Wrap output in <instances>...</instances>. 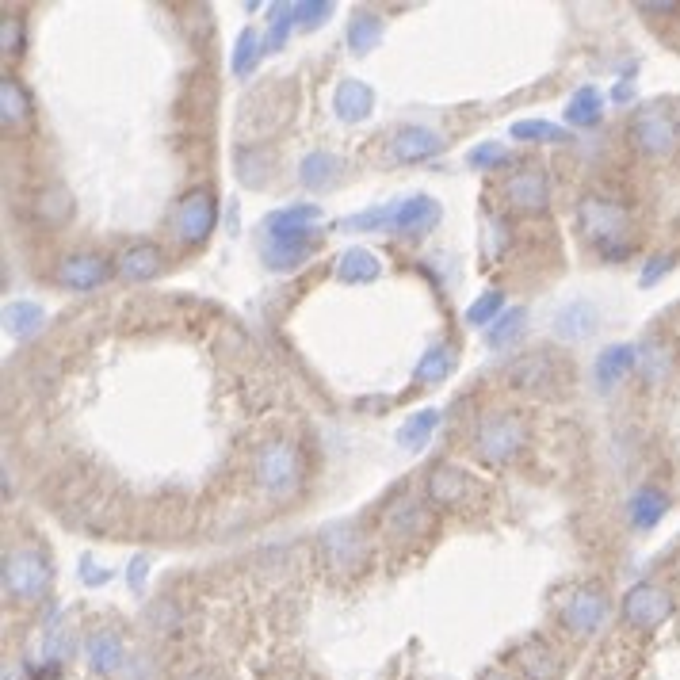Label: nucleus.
Instances as JSON below:
<instances>
[{"label": "nucleus", "instance_id": "8fccbe9b", "mask_svg": "<svg viewBox=\"0 0 680 680\" xmlns=\"http://www.w3.org/2000/svg\"><path fill=\"white\" fill-rule=\"evenodd\" d=\"M638 12H646V16H680V4H638Z\"/></svg>", "mask_w": 680, "mask_h": 680}, {"label": "nucleus", "instance_id": "f8f14e48", "mask_svg": "<svg viewBox=\"0 0 680 680\" xmlns=\"http://www.w3.org/2000/svg\"><path fill=\"white\" fill-rule=\"evenodd\" d=\"M428 524H432V512L421 497H413V493H402V497H394L390 505H386V516H383V528L390 539H398V543H413V539H421L428 532Z\"/></svg>", "mask_w": 680, "mask_h": 680}, {"label": "nucleus", "instance_id": "f3484780", "mask_svg": "<svg viewBox=\"0 0 680 680\" xmlns=\"http://www.w3.org/2000/svg\"><path fill=\"white\" fill-rule=\"evenodd\" d=\"M321 207L318 203H291V207H279L264 218V230L268 237H321L318 234Z\"/></svg>", "mask_w": 680, "mask_h": 680}, {"label": "nucleus", "instance_id": "473e14b6", "mask_svg": "<svg viewBox=\"0 0 680 680\" xmlns=\"http://www.w3.org/2000/svg\"><path fill=\"white\" fill-rule=\"evenodd\" d=\"M455 363H459V356H455V348L451 344H432V348H425V356L417 360V367H413V379L417 383H444L447 375L455 371Z\"/></svg>", "mask_w": 680, "mask_h": 680}, {"label": "nucleus", "instance_id": "09e8293b", "mask_svg": "<svg viewBox=\"0 0 680 680\" xmlns=\"http://www.w3.org/2000/svg\"><path fill=\"white\" fill-rule=\"evenodd\" d=\"M146 570H149V562H146V558H134V562H130L127 581H130V589H134V593L142 589V581H146Z\"/></svg>", "mask_w": 680, "mask_h": 680}, {"label": "nucleus", "instance_id": "6e6552de", "mask_svg": "<svg viewBox=\"0 0 680 680\" xmlns=\"http://www.w3.org/2000/svg\"><path fill=\"white\" fill-rule=\"evenodd\" d=\"M608 612H612V600L600 585H577L562 604V623L574 638H593L604 627Z\"/></svg>", "mask_w": 680, "mask_h": 680}, {"label": "nucleus", "instance_id": "2eb2a0df", "mask_svg": "<svg viewBox=\"0 0 680 680\" xmlns=\"http://www.w3.org/2000/svg\"><path fill=\"white\" fill-rule=\"evenodd\" d=\"M165 264H169V256L161 245H153V241H138V245H127L119 260H115V272L127 279V283H149V279H157L165 272Z\"/></svg>", "mask_w": 680, "mask_h": 680}, {"label": "nucleus", "instance_id": "aec40b11", "mask_svg": "<svg viewBox=\"0 0 680 680\" xmlns=\"http://www.w3.org/2000/svg\"><path fill=\"white\" fill-rule=\"evenodd\" d=\"M440 149H444V138L428 127H402L394 130V138H390V157L402 161V165L428 161V157H436Z\"/></svg>", "mask_w": 680, "mask_h": 680}, {"label": "nucleus", "instance_id": "9b49d317", "mask_svg": "<svg viewBox=\"0 0 680 680\" xmlns=\"http://www.w3.org/2000/svg\"><path fill=\"white\" fill-rule=\"evenodd\" d=\"M107 276H111V260L100 253H69L58 260V268H54V279H58V287L65 291H96V287H104Z\"/></svg>", "mask_w": 680, "mask_h": 680}, {"label": "nucleus", "instance_id": "5701e85b", "mask_svg": "<svg viewBox=\"0 0 680 680\" xmlns=\"http://www.w3.org/2000/svg\"><path fill=\"white\" fill-rule=\"evenodd\" d=\"M635 363H638V348H631V344H608L593 363L596 386H600V390H616V386L635 371Z\"/></svg>", "mask_w": 680, "mask_h": 680}, {"label": "nucleus", "instance_id": "3c124183", "mask_svg": "<svg viewBox=\"0 0 680 680\" xmlns=\"http://www.w3.org/2000/svg\"><path fill=\"white\" fill-rule=\"evenodd\" d=\"M631 96H635V85H627V81H619L616 92H612V100H616V104H627Z\"/></svg>", "mask_w": 680, "mask_h": 680}, {"label": "nucleus", "instance_id": "a18cd8bd", "mask_svg": "<svg viewBox=\"0 0 680 680\" xmlns=\"http://www.w3.org/2000/svg\"><path fill=\"white\" fill-rule=\"evenodd\" d=\"M329 12H333V4H329V0H298L295 4V16H298L302 27H318Z\"/></svg>", "mask_w": 680, "mask_h": 680}, {"label": "nucleus", "instance_id": "6ab92c4d", "mask_svg": "<svg viewBox=\"0 0 680 680\" xmlns=\"http://www.w3.org/2000/svg\"><path fill=\"white\" fill-rule=\"evenodd\" d=\"M425 497L440 509H459L470 497V474L459 467H432L425 482Z\"/></svg>", "mask_w": 680, "mask_h": 680}, {"label": "nucleus", "instance_id": "c9c22d12", "mask_svg": "<svg viewBox=\"0 0 680 680\" xmlns=\"http://www.w3.org/2000/svg\"><path fill=\"white\" fill-rule=\"evenodd\" d=\"M35 214H39L43 226H65L73 218V195H69V188H62V184L43 188V192L35 195Z\"/></svg>", "mask_w": 680, "mask_h": 680}, {"label": "nucleus", "instance_id": "4468645a", "mask_svg": "<svg viewBox=\"0 0 680 680\" xmlns=\"http://www.w3.org/2000/svg\"><path fill=\"white\" fill-rule=\"evenodd\" d=\"M440 203L432 195H409L394 203V234L402 237H425L440 226Z\"/></svg>", "mask_w": 680, "mask_h": 680}, {"label": "nucleus", "instance_id": "bb28decb", "mask_svg": "<svg viewBox=\"0 0 680 680\" xmlns=\"http://www.w3.org/2000/svg\"><path fill=\"white\" fill-rule=\"evenodd\" d=\"M669 512V497L654 486H642L631 493V501H627V516H631V524H635L638 532H650V528H658L661 516Z\"/></svg>", "mask_w": 680, "mask_h": 680}, {"label": "nucleus", "instance_id": "603ef678", "mask_svg": "<svg viewBox=\"0 0 680 680\" xmlns=\"http://www.w3.org/2000/svg\"><path fill=\"white\" fill-rule=\"evenodd\" d=\"M482 680H512V677H509V673H501V669H489V673H486Z\"/></svg>", "mask_w": 680, "mask_h": 680}, {"label": "nucleus", "instance_id": "49530a36", "mask_svg": "<svg viewBox=\"0 0 680 680\" xmlns=\"http://www.w3.org/2000/svg\"><path fill=\"white\" fill-rule=\"evenodd\" d=\"M669 272H673V256L669 253L650 256V260H646V268H642V276H638V283H642V287H654V283H661Z\"/></svg>", "mask_w": 680, "mask_h": 680}, {"label": "nucleus", "instance_id": "7ed1b4c3", "mask_svg": "<svg viewBox=\"0 0 680 680\" xmlns=\"http://www.w3.org/2000/svg\"><path fill=\"white\" fill-rule=\"evenodd\" d=\"M54 570L43 551L35 547H12L4 554V596L12 604H39L50 593Z\"/></svg>", "mask_w": 680, "mask_h": 680}, {"label": "nucleus", "instance_id": "37998d69", "mask_svg": "<svg viewBox=\"0 0 680 680\" xmlns=\"http://www.w3.org/2000/svg\"><path fill=\"white\" fill-rule=\"evenodd\" d=\"M470 169L478 172H489V169H501L505 161H509V149L501 146V142H478V146L467 153Z\"/></svg>", "mask_w": 680, "mask_h": 680}, {"label": "nucleus", "instance_id": "c03bdc74", "mask_svg": "<svg viewBox=\"0 0 680 680\" xmlns=\"http://www.w3.org/2000/svg\"><path fill=\"white\" fill-rule=\"evenodd\" d=\"M20 50H23V20L4 16V20H0V54H4V58H16Z\"/></svg>", "mask_w": 680, "mask_h": 680}, {"label": "nucleus", "instance_id": "ea45409f", "mask_svg": "<svg viewBox=\"0 0 680 680\" xmlns=\"http://www.w3.org/2000/svg\"><path fill=\"white\" fill-rule=\"evenodd\" d=\"M340 230H394V203L348 214V218H340Z\"/></svg>", "mask_w": 680, "mask_h": 680}, {"label": "nucleus", "instance_id": "f257e3e1", "mask_svg": "<svg viewBox=\"0 0 680 680\" xmlns=\"http://www.w3.org/2000/svg\"><path fill=\"white\" fill-rule=\"evenodd\" d=\"M577 234L585 237L604 260H627L635 253L631 211L616 199H604V195H585L577 203Z\"/></svg>", "mask_w": 680, "mask_h": 680}, {"label": "nucleus", "instance_id": "393cba45", "mask_svg": "<svg viewBox=\"0 0 680 680\" xmlns=\"http://www.w3.org/2000/svg\"><path fill=\"white\" fill-rule=\"evenodd\" d=\"M379 272H383L379 256L371 253V249H363V245H352V249H344V253L337 256V279L340 283L363 287V283H375Z\"/></svg>", "mask_w": 680, "mask_h": 680}, {"label": "nucleus", "instance_id": "1a4fd4ad", "mask_svg": "<svg viewBox=\"0 0 680 680\" xmlns=\"http://www.w3.org/2000/svg\"><path fill=\"white\" fill-rule=\"evenodd\" d=\"M321 554L337 574H356L367 562V539L352 520H337L321 532Z\"/></svg>", "mask_w": 680, "mask_h": 680}, {"label": "nucleus", "instance_id": "f03ea898", "mask_svg": "<svg viewBox=\"0 0 680 680\" xmlns=\"http://www.w3.org/2000/svg\"><path fill=\"white\" fill-rule=\"evenodd\" d=\"M528 440H532L528 421L512 409H501V413L482 417V425L474 432V455L486 459V463H512V459L524 455Z\"/></svg>", "mask_w": 680, "mask_h": 680}, {"label": "nucleus", "instance_id": "cd10ccee", "mask_svg": "<svg viewBox=\"0 0 680 680\" xmlns=\"http://www.w3.org/2000/svg\"><path fill=\"white\" fill-rule=\"evenodd\" d=\"M562 119H566V127H596L600 119H604V92L593 85H581L570 96V104L562 111Z\"/></svg>", "mask_w": 680, "mask_h": 680}, {"label": "nucleus", "instance_id": "a19ab883", "mask_svg": "<svg viewBox=\"0 0 680 680\" xmlns=\"http://www.w3.org/2000/svg\"><path fill=\"white\" fill-rule=\"evenodd\" d=\"M516 142H566V130L547 123V119H520L509 130Z\"/></svg>", "mask_w": 680, "mask_h": 680}, {"label": "nucleus", "instance_id": "4be33fe9", "mask_svg": "<svg viewBox=\"0 0 680 680\" xmlns=\"http://www.w3.org/2000/svg\"><path fill=\"white\" fill-rule=\"evenodd\" d=\"M234 169L245 188H264L276 172V153L264 149L260 142H245V146L234 149Z\"/></svg>", "mask_w": 680, "mask_h": 680}, {"label": "nucleus", "instance_id": "ddd939ff", "mask_svg": "<svg viewBox=\"0 0 680 680\" xmlns=\"http://www.w3.org/2000/svg\"><path fill=\"white\" fill-rule=\"evenodd\" d=\"M321 237H264L260 256H264V268L268 272H298L310 256L318 253Z\"/></svg>", "mask_w": 680, "mask_h": 680}, {"label": "nucleus", "instance_id": "c85d7f7f", "mask_svg": "<svg viewBox=\"0 0 680 680\" xmlns=\"http://www.w3.org/2000/svg\"><path fill=\"white\" fill-rule=\"evenodd\" d=\"M46 325V310L39 302H31V298H16V302H8L4 306V329L12 333V337H35L39 329Z\"/></svg>", "mask_w": 680, "mask_h": 680}, {"label": "nucleus", "instance_id": "39448f33", "mask_svg": "<svg viewBox=\"0 0 680 680\" xmlns=\"http://www.w3.org/2000/svg\"><path fill=\"white\" fill-rule=\"evenodd\" d=\"M677 612V600L669 596V589H661L654 581H638L631 585L623 600H619V616L623 623L631 627V631H642V635H650V631H658L661 623H669Z\"/></svg>", "mask_w": 680, "mask_h": 680}, {"label": "nucleus", "instance_id": "7c9ffc66", "mask_svg": "<svg viewBox=\"0 0 680 680\" xmlns=\"http://www.w3.org/2000/svg\"><path fill=\"white\" fill-rule=\"evenodd\" d=\"M524 333H528V310H524V306H509V310L486 329V344L497 348V352H505L512 344H520Z\"/></svg>", "mask_w": 680, "mask_h": 680}, {"label": "nucleus", "instance_id": "72a5a7b5", "mask_svg": "<svg viewBox=\"0 0 680 680\" xmlns=\"http://www.w3.org/2000/svg\"><path fill=\"white\" fill-rule=\"evenodd\" d=\"M337 172H340V157L333 153H325V149H314V153H306L302 157V165H298V180L306 184V188H329V184H337Z\"/></svg>", "mask_w": 680, "mask_h": 680}, {"label": "nucleus", "instance_id": "de8ad7c7", "mask_svg": "<svg viewBox=\"0 0 680 680\" xmlns=\"http://www.w3.org/2000/svg\"><path fill=\"white\" fill-rule=\"evenodd\" d=\"M107 577H111V574H107V570H100L92 558H81V581H85V585H92V589H96V585H104Z\"/></svg>", "mask_w": 680, "mask_h": 680}, {"label": "nucleus", "instance_id": "9d476101", "mask_svg": "<svg viewBox=\"0 0 680 680\" xmlns=\"http://www.w3.org/2000/svg\"><path fill=\"white\" fill-rule=\"evenodd\" d=\"M505 203H509L512 211H524V214H539L547 211V203H551V176L543 165H524L520 172H512L509 180H505Z\"/></svg>", "mask_w": 680, "mask_h": 680}, {"label": "nucleus", "instance_id": "f704fd0d", "mask_svg": "<svg viewBox=\"0 0 680 680\" xmlns=\"http://www.w3.org/2000/svg\"><path fill=\"white\" fill-rule=\"evenodd\" d=\"M436 425H440V413H436V409H417V413L398 428V447H402V451H413V455L425 451Z\"/></svg>", "mask_w": 680, "mask_h": 680}, {"label": "nucleus", "instance_id": "a878e982", "mask_svg": "<svg viewBox=\"0 0 680 680\" xmlns=\"http://www.w3.org/2000/svg\"><path fill=\"white\" fill-rule=\"evenodd\" d=\"M635 371L646 386H661L669 375H673V348H669L665 340H646V344H638Z\"/></svg>", "mask_w": 680, "mask_h": 680}, {"label": "nucleus", "instance_id": "4c0bfd02", "mask_svg": "<svg viewBox=\"0 0 680 680\" xmlns=\"http://www.w3.org/2000/svg\"><path fill=\"white\" fill-rule=\"evenodd\" d=\"M260 54H264V39L256 35L253 27H245L241 35H237L234 43V58H230V69H234V77H253L256 62H260Z\"/></svg>", "mask_w": 680, "mask_h": 680}, {"label": "nucleus", "instance_id": "412c9836", "mask_svg": "<svg viewBox=\"0 0 680 680\" xmlns=\"http://www.w3.org/2000/svg\"><path fill=\"white\" fill-rule=\"evenodd\" d=\"M333 111H337L340 123H363L371 119L375 111V88L367 81H356V77H344L333 92Z\"/></svg>", "mask_w": 680, "mask_h": 680}, {"label": "nucleus", "instance_id": "2f4dec72", "mask_svg": "<svg viewBox=\"0 0 680 680\" xmlns=\"http://www.w3.org/2000/svg\"><path fill=\"white\" fill-rule=\"evenodd\" d=\"M27 115H31V96H27V88H23L12 73H4V77H0V123L12 130V127H20Z\"/></svg>", "mask_w": 680, "mask_h": 680}, {"label": "nucleus", "instance_id": "79ce46f5", "mask_svg": "<svg viewBox=\"0 0 680 680\" xmlns=\"http://www.w3.org/2000/svg\"><path fill=\"white\" fill-rule=\"evenodd\" d=\"M551 356L543 352V356H528V360L520 363L516 371H512V379L520 386H528V390H539V383H547V375H551Z\"/></svg>", "mask_w": 680, "mask_h": 680}, {"label": "nucleus", "instance_id": "dca6fc26", "mask_svg": "<svg viewBox=\"0 0 680 680\" xmlns=\"http://www.w3.org/2000/svg\"><path fill=\"white\" fill-rule=\"evenodd\" d=\"M596 325H600V310H596L593 302H585V298H574V302H566L551 318V333L562 344H581V340L593 337Z\"/></svg>", "mask_w": 680, "mask_h": 680}, {"label": "nucleus", "instance_id": "0eeeda50", "mask_svg": "<svg viewBox=\"0 0 680 680\" xmlns=\"http://www.w3.org/2000/svg\"><path fill=\"white\" fill-rule=\"evenodd\" d=\"M256 482L272 497H287L302 482V459H298L295 447L283 444V440L260 447L256 451Z\"/></svg>", "mask_w": 680, "mask_h": 680}, {"label": "nucleus", "instance_id": "58836bf2", "mask_svg": "<svg viewBox=\"0 0 680 680\" xmlns=\"http://www.w3.org/2000/svg\"><path fill=\"white\" fill-rule=\"evenodd\" d=\"M505 314V295L501 291H486L482 298H474L467 306V314H463V321H467L470 329H489L493 321Z\"/></svg>", "mask_w": 680, "mask_h": 680}, {"label": "nucleus", "instance_id": "c756f323", "mask_svg": "<svg viewBox=\"0 0 680 680\" xmlns=\"http://www.w3.org/2000/svg\"><path fill=\"white\" fill-rule=\"evenodd\" d=\"M379 43H383V20H379L371 8H356L352 20H348V50L363 58V54H371Z\"/></svg>", "mask_w": 680, "mask_h": 680}, {"label": "nucleus", "instance_id": "423d86ee", "mask_svg": "<svg viewBox=\"0 0 680 680\" xmlns=\"http://www.w3.org/2000/svg\"><path fill=\"white\" fill-rule=\"evenodd\" d=\"M627 134L642 157H669L677 149V119L665 104H642L627 123Z\"/></svg>", "mask_w": 680, "mask_h": 680}, {"label": "nucleus", "instance_id": "b1692460", "mask_svg": "<svg viewBox=\"0 0 680 680\" xmlns=\"http://www.w3.org/2000/svg\"><path fill=\"white\" fill-rule=\"evenodd\" d=\"M516 665H520V673L528 680H558L562 677V658L554 654L547 642H524L520 650H516Z\"/></svg>", "mask_w": 680, "mask_h": 680}, {"label": "nucleus", "instance_id": "e433bc0d", "mask_svg": "<svg viewBox=\"0 0 680 680\" xmlns=\"http://www.w3.org/2000/svg\"><path fill=\"white\" fill-rule=\"evenodd\" d=\"M295 4H272L268 8V31H264V54H276L287 46V35L295 31Z\"/></svg>", "mask_w": 680, "mask_h": 680}, {"label": "nucleus", "instance_id": "20e7f679", "mask_svg": "<svg viewBox=\"0 0 680 680\" xmlns=\"http://www.w3.org/2000/svg\"><path fill=\"white\" fill-rule=\"evenodd\" d=\"M214 226H218V199H214L211 188H192V192L180 195L176 214H172V237H176L184 249L207 245Z\"/></svg>", "mask_w": 680, "mask_h": 680}, {"label": "nucleus", "instance_id": "a211bd4d", "mask_svg": "<svg viewBox=\"0 0 680 680\" xmlns=\"http://www.w3.org/2000/svg\"><path fill=\"white\" fill-rule=\"evenodd\" d=\"M88 669L100 673V677H115L127 669V642L119 631H92L85 642Z\"/></svg>", "mask_w": 680, "mask_h": 680}]
</instances>
